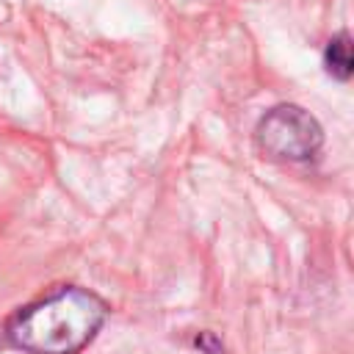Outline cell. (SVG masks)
Here are the masks:
<instances>
[{
  "label": "cell",
  "mask_w": 354,
  "mask_h": 354,
  "mask_svg": "<svg viewBox=\"0 0 354 354\" xmlns=\"http://www.w3.org/2000/svg\"><path fill=\"white\" fill-rule=\"evenodd\" d=\"M194 343H196V348L205 351V354H224V346H221L218 337L210 335V332H199V335L194 337Z\"/></svg>",
  "instance_id": "4"
},
{
  "label": "cell",
  "mask_w": 354,
  "mask_h": 354,
  "mask_svg": "<svg viewBox=\"0 0 354 354\" xmlns=\"http://www.w3.org/2000/svg\"><path fill=\"white\" fill-rule=\"evenodd\" d=\"M324 64H326V72L337 80H348L351 72H354V58H351V39L348 33H337L326 50H324Z\"/></svg>",
  "instance_id": "3"
},
{
  "label": "cell",
  "mask_w": 354,
  "mask_h": 354,
  "mask_svg": "<svg viewBox=\"0 0 354 354\" xmlns=\"http://www.w3.org/2000/svg\"><path fill=\"white\" fill-rule=\"evenodd\" d=\"M254 141L263 155L274 160L299 163V160H310L321 149L324 130L315 122V116H310L304 108L277 105L257 122Z\"/></svg>",
  "instance_id": "2"
},
{
  "label": "cell",
  "mask_w": 354,
  "mask_h": 354,
  "mask_svg": "<svg viewBox=\"0 0 354 354\" xmlns=\"http://www.w3.org/2000/svg\"><path fill=\"white\" fill-rule=\"evenodd\" d=\"M108 318V304L80 285H61L53 293L19 307L6 321L8 340L25 354H77Z\"/></svg>",
  "instance_id": "1"
}]
</instances>
